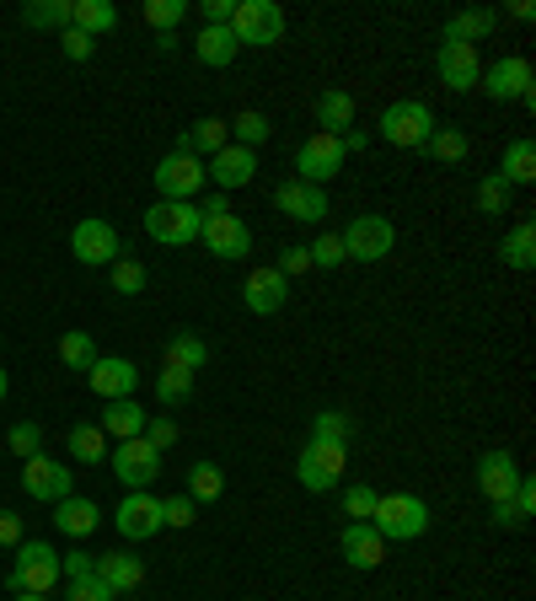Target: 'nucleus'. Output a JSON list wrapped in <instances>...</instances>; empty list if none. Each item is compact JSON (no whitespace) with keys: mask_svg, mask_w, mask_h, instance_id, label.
<instances>
[{"mask_svg":"<svg viewBox=\"0 0 536 601\" xmlns=\"http://www.w3.org/2000/svg\"><path fill=\"white\" fill-rule=\"evenodd\" d=\"M64 451L81 462V467H102L108 462V435L97 424H70L64 430Z\"/></svg>","mask_w":536,"mask_h":601,"instance_id":"cd10ccee","label":"nucleus"},{"mask_svg":"<svg viewBox=\"0 0 536 601\" xmlns=\"http://www.w3.org/2000/svg\"><path fill=\"white\" fill-rule=\"evenodd\" d=\"M515 483H520V467H515V456L509 451H483L477 456V489L488 494V505H499L515 494Z\"/></svg>","mask_w":536,"mask_h":601,"instance_id":"412c9836","label":"nucleus"},{"mask_svg":"<svg viewBox=\"0 0 536 601\" xmlns=\"http://www.w3.org/2000/svg\"><path fill=\"white\" fill-rule=\"evenodd\" d=\"M370 526H376L387 542H414V538L429 532V505H424L418 494H381Z\"/></svg>","mask_w":536,"mask_h":601,"instance_id":"20e7f679","label":"nucleus"},{"mask_svg":"<svg viewBox=\"0 0 536 601\" xmlns=\"http://www.w3.org/2000/svg\"><path fill=\"white\" fill-rule=\"evenodd\" d=\"M108 462H113L119 483H129V489H150V483L161 479V451L150 446L146 435H135V441H119V451H113Z\"/></svg>","mask_w":536,"mask_h":601,"instance_id":"f8f14e48","label":"nucleus"},{"mask_svg":"<svg viewBox=\"0 0 536 601\" xmlns=\"http://www.w3.org/2000/svg\"><path fill=\"white\" fill-rule=\"evenodd\" d=\"M199 231H205V215L188 199H156L146 210V237L161 247H188V242H199Z\"/></svg>","mask_w":536,"mask_h":601,"instance_id":"7ed1b4c3","label":"nucleus"},{"mask_svg":"<svg viewBox=\"0 0 536 601\" xmlns=\"http://www.w3.org/2000/svg\"><path fill=\"white\" fill-rule=\"evenodd\" d=\"M231 129V146H247V150H258L274 135V124H268V114H258V108H241L237 119L226 124Z\"/></svg>","mask_w":536,"mask_h":601,"instance_id":"c9c22d12","label":"nucleus"},{"mask_svg":"<svg viewBox=\"0 0 536 601\" xmlns=\"http://www.w3.org/2000/svg\"><path fill=\"white\" fill-rule=\"evenodd\" d=\"M274 269L285 274V279H296V274H306V269H311V253H306L300 242H290V247L279 253V264H274Z\"/></svg>","mask_w":536,"mask_h":601,"instance_id":"5fc2aeb1","label":"nucleus"},{"mask_svg":"<svg viewBox=\"0 0 536 601\" xmlns=\"http://www.w3.org/2000/svg\"><path fill=\"white\" fill-rule=\"evenodd\" d=\"M6 392H11V382H6V371H0V403H6Z\"/></svg>","mask_w":536,"mask_h":601,"instance_id":"e2e57ef3","label":"nucleus"},{"mask_svg":"<svg viewBox=\"0 0 536 601\" xmlns=\"http://www.w3.org/2000/svg\"><path fill=\"white\" fill-rule=\"evenodd\" d=\"M6 585H11V591H32V597H49V591L60 585V553H54L49 542L22 538L17 542V559H11Z\"/></svg>","mask_w":536,"mask_h":601,"instance_id":"f03ea898","label":"nucleus"},{"mask_svg":"<svg viewBox=\"0 0 536 601\" xmlns=\"http://www.w3.org/2000/svg\"><path fill=\"white\" fill-rule=\"evenodd\" d=\"M54 526H60L70 542H76V538H91V532L102 526V511L91 505L87 494H64L60 505H54Z\"/></svg>","mask_w":536,"mask_h":601,"instance_id":"b1692460","label":"nucleus"},{"mask_svg":"<svg viewBox=\"0 0 536 601\" xmlns=\"http://www.w3.org/2000/svg\"><path fill=\"white\" fill-rule=\"evenodd\" d=\"M376 500H381V494H376L370 483H349V489H344V515L370 521V515H376Z\"/></svg>","mask_w":536,"mask_h":601,"instance_id":"49530a36","label":"nucleus"},{"mask_svg":"<svg viewBox=\"0 0 536 601\" xmlns=\"http://www.w3.org/2000/svg\"><path fill=\"white\" fill-rule=\"evenodd\" d=\"M161 532V500L150 489H129L119 500V538L129 542H146Z\"/></svg>","mask_w":536,"mask_h":601,"instance_id":"4468645a","label":"nucleus"},{"mask_svg":"<svg viewBox=\"0 0 536 601\" xmlns=\"http://www.w3.org/2000/svg\"><path fill=\"white\" fill-rule=\"evenodd\" d=\"M306 253H311V269H338V264H349V258H344V242L332 237V231H322Z\"/></svg>","mask_w":536,"mask_h":601,"instance_id":"de8ad7c7","label":"nucleus"},{"mask_svg":"<svg viewBox=\"0 0 536 601\" xmlns=\"http://www.w3.org/2000/svg\"><path fill=\"white\" fill-rule=\"evenodd\" d=\"M178 435H182V430H178L172 420H167V414H156V420H146V441H150L156 451H172V446H178Z\"/></svg>","mask_w":536,"mask_h":601,"instance_id":"603ef678","label":"nucleus"},{"mask_svg":"<svg viewBox=\"0 0 536 601\" xmlns=\"http://www.w3.org/2000/svg\"><path fill=\"white\" fill-rule=\"evenodd\" d=\"M17 542H22V515L0 511V548H17Z\"/></svg>","mask_w":536,"mask_h":601,"instance_id":"13d9d810","label":"nucleus"},{"mask_svg":"<svg viewBox=\"0 0 536 601\" xmlns=\"http://www.w3.org/2000/svg\"><path fill=\"white\" fill-rule=\"evenodd\" d=\"M429 135H435L429 102H418V97H397V102H387V114H381V140H387V146L418 150Z\"/></svg>","mask_w":536,"mask_h":601,"instance_id":"39448f33","label":"nucleus"},{"mask_svg":"<svg viewBox=\"0 0 536 601\" xmlns=\"http://www.w3.org/2000/svg\"><path fill=\"white\" fill-rule=\"evenodd\" d=\"M231 38L247 49H268L285 38V11L274 0H237V17H231Z\"/></svg>","mask_w":536,"mask_h":601,"instance_id":"9d476101","label":"nucleus"},{"mask_svg":"<svg viewBox=\"0 0 536 601\" xmlns=\"http://www.w3.org/2000/svg\"><path fill=\"white\" fill-rule=\"evenodd\" d=\"M237 0H205V28H231Z\"/></svg>","mask_w":536,"mask_h":601,"instance_id":"6e6d98bb","label":"nucleus"},{"mask_svg":"<svg viewBox=\"0 0 536 601\" xmlns=\"http://www.w3.org/2000/svg\"><path fill=\"white\" fill-rule=\"evenodd\" d=\"M60 55H64L70 65H87L91 55H97V38H87L81 28H64V32H60Z\"/></svg>","mask_w":536,"mask_h":601,"instance_id":"09e8293b","label":"nucleus"},{"mask_svg":"<svg viewBox=\"0 0 536 601\" xmlns=\"http://www.w3.org/2000/svg\"><path fill=\"white\" fill-rule=\"evenodd\" d=\"M220 494H226L220 462H193V467H188V500H193V505H215Z\"/></svg>","mask_w":536,"mask_h":601,"instance_id":"72a5a7b5","label":"nucleus"},{"mask_svg":"<svg viewBox=\"0 0 536 601\" xmlns=\"http://www.w3.org/2000/svg\"><path fill=\"white\" fill-rule=\"evenodd\" d=\"M494 526H526V515L515 511L509 500H499V505H494Z\"/></svg>","mask_w":536,"mask_h":601,"instance_id":"bf43d9fd","label":"nucleus"},{"mask_svg":"<svg viewBox=\"0 0 536 601\" xmlns=\"http://www.w3.org/2000/svg\"><path fill=\"white\" fill-rule=\"evenodd\" d=\"M499 178L509 188H520V183H536V146L520 135V140H509L505 146V161H499Z\"/></svg>","mask_w":536,"mask_h":601,"instance_id":"2f4dec72","label":"nucleus"},{"mask_svg":"<svg viewBox=\"0 0 536 601\" xmlns=\"http://www.w3.org/2000/svg\"><path fill=\"white\" fill-rule=\"evenodd\" d=\"M296 173L300 183H311V188H322L344 173V140L338 135H306L296 150Z\"/></svg>","mask_w":536,"mask_h":601,"instance_id":"9b49d317","label":"nucleus"},{"mask_svg":"<svg viewBox=\"0 0 536 601\" xmlns=\"http://www.w3.org/2000/svg\"><path fill=\"white\" fill-rule=\"evenodd\" d=\"M188 17V0H146V22L156 32H172Z\"/></svg>","mask_w":536,"mask_h":601,"instance_id":"c03bdc74","label":"nucleus"},{"mask_svg":"<svg viewBox=\"0 0 536 601\" xmlns=\"http://www.w3.org/2000/svg\"><path fill=\"white\" fill-rule=\"evenodd\" d=\"M150 178H156V194H161V199H188V205H193V194L209 183V173H205V161H199L193 150L172 146L161 161H156V173H150Z\"/></svg>","mask_w":536,"mask_h":601,"instance_id":"6e6552de","label":"nucleus"},{"mask_svg":"<svg viewBox=\"0 0 536 601\" xmlns=\"http://www.w3.org/2000/svg\"><path fill=\"white\" fill-rule=\"evenodd\" d=\"M146 408L135 403V397H119V403H102V420H97V430L102 435H119V441H135V435H146Z\"/></svg>","mask_w":536,"mask_h":601,"instance_id":"a878e982","label":"nucleus"},{"mask_svg":"<svg viewBox=\"0 0 536 601\" xmlns=\"http://www.w3.org/2000/svg\"><path fill=\"white\" fill-rule=\"evenodd\" d=\"M97 580L113 591V597H129L146 585V564L135 553H97Z\"/></svg>","mask_w":536,"mask_h":601,"instance_id":"5701e85b","label":"nucleus"},{"mask_svg":"<svg viewBox=\"0 0 536 601\" xmlns=\"http://www.w3.org/2000/svg\"><path fill=\"white\" fill-rule=\"evenodd\" d=\"M237 38H231V28H199V38H193V55H199V65H209V70H226V65L237 60Z\"/></svg>","mask_w":536,"mask_h":601,"instance_id":"c756f323","label":"nucleus"},{"mask_svg":"<svg viewBox=\"0 0 536 601\" xmlns=\"http://www.w3.org/2000/svg\"><path fill=\"white\" fill-rule=\"evenodd\" d=\"M509 505H515V511H520V515H532V511H536V483L526 479V473H520V483H515V494H509Z\"/></svg>","mask_w":536,"mask_h":601,"instance_id":"4d7b16f0","label":"nucleus"},{"mask_svg":"<svg viewBox=\"0 0 536 601\" xmlns=\"http://www.w3.org/2000/svg\"><path fill=\"white\" fill-rule=\"evenodd\" d=\"M338 548H344V559H349L355 570H376V564H387V538H381L370 521H349L344 538H338Z\"/></svg>","mask_w":536,"mask_h":601,"instance_id":"4be33fe9","label":"nucleus"},{"mask_svg":"<svg viewBox=\"0 0 536 601\" xmlns=\"http://www.w3.org/2000/svg\"><path fill=\"white\" fill-rule=\"evenodd\" d=\"M70 17H76V0H28L22 6V22L28 28H70Z\"/></svg>","mask_w":536,"mask_h":601,"instance_id":"f704fd0d","label":"nucleus"},{"mask_svg":"<svg viewBox=\"0 0 536 601\" xmlns=\"http://www.w3.org/2000/svg\"><path fill=\"white\" fill-rule=\"evenodd\" d=\"M477 87L488 91L494 102H536V76H532V60H520V55H505V60L483 65V76H477Z\"/></svg>","mask_w":536,"mask_h":601,"instance_id":"1a4fd4ad","label":"nucleus"},{"mask_svg":"<svg viewBox=\"0 0 536 601\" xmlns=\"http://www.w3.org/2000/svg\"><path fill=\"white\" fill-rule=\"evenodd\" d=\"M87 376H91V392L102 403L135 397V387H140V371H135V361H123V355H97V365H91Z\"/></svg>","mask_w":536,"mask_h":601,"instance_id":"a211bd4d","label":"nucleus"},{"mask_svg":"<svg viewBox=\"0 0 536 601\" xmlns=\"http://www.w3.org/2000/svg\"><path fill=\"white\" fill-rule=\"evenodd\" d=\"M199 215H205V220H215V215H231V199H226V194H209L205 205H199Z\"/></svg>","mask_w":536,"mask_h":601,"instance_id":"052dcab7","label":"nucleus"},{"mask_svg":"<svg viewBox=\"0 0 536 601\" xmlns=\"http://www.w3.org/2000/svg\"><path fill=\"white\" fill-rule=\"evenodd\" d=\"M494 28H499V11L473 6V11H456V17H446V43H467V49H477V43H483Z\"/></svg>","mask_w":536,"mask_h":601,"instance_id":"393cba45","label":"nucleus"},{"mask_svg":"<svg viewBox=\"0 0 536 601\" xmlns=\"http://www.w3.org/2000/svg\"><path fill=\"white\" fill-rule=\"evenodd\" d=\"M113 290H119V296H140V290H146L150 285V274H146V264H140V258H119V264H113Z\"/></svg>","mask_w":536,"mask_h":601,"instance_id":"37998d69","label":"nucleus"},{"mask_svg":"<svg viewBox=\"0 0 536 601\" xmlns=\"http://www.w3.org/2000/svg\"><path fill=\"white\" fill-rule=\"evenodd\" d=\"M64 601H113V591L91 574V580H70V585H64Z\"/></svg>","mask_w":536,"mask_h":601,"instance_id":"864d4df0","label":"nucleus"},{"mask_svg":"<svg viewBox=\"0 0 536 601\" xmlns=\"http://www.w3.org/2000/svg\"><path fill=\"white\" fill-rule=\"evenodd\" d=\"M424 150H429V156H435V161H467V150H473V140H467V135H461V129H440V124H435V135H429V140H424Z\"/></svg>","mask_w":536,"mask_h":601,"instance_id":"4c0bfd02","label":"nucleus"},{"mask_svg":"<svg viewBox=\"0 0 536 601\" xmlns=\"http://www.w3.org/2000/svg\"><path fill=\"white\" fill-rule=\"evenodd\" d=\"M355 129V97L349 91H322L317 97V135H349Z\"/></svg>","mask_w":536,"mask_h":601,"instance_id":"bb28decb","label":"nucleus"},{"mask_svg":"<svg viewBox=\"0 0 536 601\" xmlns=\"http://www.w3.org/2000/svg\"><path fill=\"white\" fill-rule=\"evenodd\" d=\"M226 146H231V129H226V119H209V114L178 140V150H193L199 161H209L215 150H226Z\"/></svg>","mask_w":536,"mask_h":601,"instance_id":"c85d7f7f","label":"nucleus"},{"mask_svg":"<svg viewBox=\"0 0 536 601\" xmlns=\"http://www.w3.org/2000/svg\"><path fill=\"white\" fill-rule=\"evenodd\" d=\"M167 365H178V371H205L209 365V344L199 333H178L172 344H167Z\"/></svg>","mask_w":536,"mask_h":601,"instance_id":"e433bc0d","label":"nucleus"},{"mask_svg":"<svg viewBox=\"0 0 536 601\" xmlns=\"http://www.w3.org/2000/svg\"><path fill=\"white\" fill-rule=\"evenodd\" d=\"M193 515H199V505H193L188 494H172V500H161V526H193Z\"/></svg>","mask_w":536,"mask_h":601,"instance_id":"8fccbe9b","label":"nucleus"},{"mask_svg":"<svg viewBox=\"0 0 536 601\" xmlns=\"http://www.w3.org/2000/svg\"><path fill=\"white\" fill-rule=\"evenodd\" d=\"M205 173H209V183H215L220 194H231V188H247V183L258 178V150H247V146L215 150V156L205 161Z\"/></svg>","mask_w":536,"mask_h":601,"instance_id":"dca6fc26","label":"nucleus"},{"mask_svg":"<svg viewBox=\"0 0 536 601\" xmlns=\"http://www.w3.org/2000/svg\"><path fill=\"white\" fill-rule=\"evenodd\" d=\"M156 397L167 403V408H178L193 397V371H178V365H161V376H156Z\"/></svg>","mask_w":536,"mask_h":601,"instance_id":"58836bf2","label":"nucleus"},{"mask_svg":"<svg viewBox=\"0 0 536 601\" xmlns=\"http://www.w3.org/2000/svg\"><path fill=\"white\" fill-rule=\"evenodd\" d=\"M435 76H440V87H450V91H477L483 60H477V49H467V43H440Z\"/></svg>","mask_w":536,"mask_h":601,"instance_id":"6ab92c4d","label":"nucleus"},{"mask_svg":"<svg viewBox=\"0 0 536 601\" xmlns=\"http://www.w3.org/2000/svg\"><path fill=\"white\" fill-rule=\"evenodd\" d=\"M509 194H515V188H509L499 173H488V178L477 183V210H483V215H505L509 210Z\"/></svg>","mask_w":536,"mask_h":601,"instance_id":"a19ab883","label":"nucleus"},{"mask_svg":"<svg viewBox=\"0 0 536 601\" xmlns=\"http://www.w3.org/2000/svg\"><path fill=\"white\" fill-rule=\"evenodd\" d=\"M70 28H81L87 38H102V32L119 28V6H108V0H76V17H70Z\"/></svg>","mask_w":536,"mask_h":601,"instance_id":"473e14b6","label":"nucleus"},{"mask_svg":"<svg viewBox=\"0 0 536 601\" xmlns=\"http://www.w3.org/2000/svg\"><path fill=\"white\" fill-rule=\"evenodd\" d=\"M60 361L70 365V371H91L97 365V344H91V333H81V328H70L60 338Z\"/></svg>","mask_w":536,"mask_h":601,"instance_id":"ea45409f","label":"nucleus"},{"mask_svg":"<svg viewBox=\"0 0 536 601\" xmlns=\"http://www.w3.org/2000/svg\"><path fill=\"white\" fill-rule=\"evenodd\" d=\"M17 601H43V597H32V591H17Z\"/></svg>","mask_w":536,"mask_h":601,"instance_id":"0e129e2a","label":"nucleus"},{"mask_svg":"<svg viewBox=\"0 0 536 601\" xmlns=\"http://www.w3.org/2000/svg\"><path fill=\"white\" fill-rule=\"evenodd\" d=\"M311 435H317V441H344V446H349V435H355V420H349L344 408H322V414L311 420Z\"/></svg>","mask_w":536,"mask_h":601,"instance_id":"79ce46f5","label":"nucleus"},{"mask_svg":"<svg viewBox=\"0 0 536 601\" xmlns=\"http://www.w3.org/2000/svg\"><path fill=\"white\" fill-rule=\"evenodd\" d=\"M509 17H515V22H532L536 6H532V0H515V6H509Z\"/></svg>","mask_w":536,"mask_h":601,"instance_id":"680f3d73","label":"nucleus"},{"mask_svg":"<svg viewBox=\"0 0 536 601\" xmlns=\"http://www.w3.org/2000/svg\"><path fill=\"white\" fill-rule=\"evenodd\" d=\"M274 205L290 215V220H300V226H317V220L328 215V188H311V183H300V178H285L279 188H274Z\"/></svg>","mask_w":536,"mask_h":601,"instance_id":"f3484780","label":"nucleus"},{"mask_svg":"<svg viewBox=\"0 0 536 601\" xmlns=\"http://www.w3.org/2000/svg\"><path fill=\"white\" fill-rule=\"evenodd\" d=\"M338 242H344V258H355V264H381L391 247H397V226H391L387 215H355Z\"/></svg>","mask_w":536,"mask_h":601,"instance_id":"0eeeda50","label":"nucleus"},{"mask_svg":"<svg viewBox=\"0 0 536 601\" xmlns=\"http://www.w3.org/2000/svg\"><path fill=\"white\" fill-rule=\"evenodd\" d=\"M199 237H205V247L215 258H247L252 253V226L241 215H215V220H205Z\"/></svg>","mask_w":536,"mask_h":601,"instance_id":"aec40b11","label":"nucleus"},{"mask_svg":"<svg viewBox=\"0 0 536 601\" xmlns=\"http://www.w3.org/2000/svg\"><path fill=\"white\" fill-rule=\"evenodd\" d=\"M344 473H349V446L344 441H306L296 456V479L306 494H328V489H338L344 483Z\"/></svg>","mask_w":536,"mask_h":601,"instance_id":"f257e3e1","label":"nucleus"},{"mask_svg":"<svg viewBox=\"0 0 536 601\" xmlns=\"http://www.w3.org/2000/svg\"><path fill=\"white\" fill-rule=\"evenodd\" d=\"M97 574V553H60V580H91Z\"/></svg>","mask_w":536,"mask_h":601,"instance_id":"3c124183","label":"nucleus"},{"mask_svg":"<svg viewBox=\"0 0 536 601\" xmlns=\"http://www.w3.org/2000/svg\"><path fill=\"white\" fill-rule=\"evenodd\" d=\"M499 258H505L509 269H536V226L532 220H520V226H509L505 242H499Z\"/></svg>","mask_w":536,"mask_h":601,"instance_id":"7c9ffc66","label":"nucleus"},{"mask_svg":"<svg viewBox=\"0 0 536 601\" xmlns=\"http://www.w3.org/2000/svg\"><path fill=\"white\" fill-rule=\"evenodd\" d=\"M6 446H11L17 456H22V462H28V456H38V451H43V430H38L32 420L11 424V430H6Z\"/></svg>","mask_w":536,"mask_h":601,"instance_id":"a18cd8bd","label":"nucleus"},{"mask_svg":"<svg viewBox=\"0 0 536 601\" xmlns=\"http://www.w3.org/2000/svg\"><path fill=\"white\" fill-rule=\"evenodd\" d=\"M241 300H247L252 317H274V312H285V300H290V279L274 269V264H268V269H247Z\"/></svg>","mask_w":536,"mask_h":601,"instance_id":"2eb2a0df","label":"nucleus"},{"mask_svg":"<svg viewBox=\"0 0 536 601\" xmlns=\"http://www.w3.org/2000/svg\"><path fill=\"white\" fill-rule=\"evenodd\" d=\"M70 253H76V264H87V269H113L123 258V242H119V231H113V220L87 215V220H76V231H70Z\"/></svg>","mask_w":536,"mask_h":601,"instance_id":"423d86ee","label":"nucleus"},{"mask_svg":"<svg viewBox=\"0 0 536 601\" xmlns=\"http://www.w3.org/2000/svg\"><path fill=\"white\" fill-rule=\"evenodd\" d=\"M22 489H28L32 500H49V505H60L64 494L76 489V473H70L64 462H54V456H43V451H38V456H28V462H22Z\"/></svg>","mask_w":536,"mask_h":601,"instance_id":"ddd939ff","label":"nucleus"}]
</instances>
